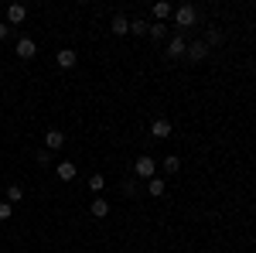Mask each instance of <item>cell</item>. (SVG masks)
I'll list each match as a JSON object with an SVG mask.
<instances>
[{"mask_svg":"<svg viewBox=\"0 0 256 253\" xmlns=\"http://www.w3.org/2000/svg\"><path fill=\"white\" fill-rule=\"evenodd\" d=\"M178 168H181V161H178L174 154H171V157H164V171H168V175H174Z\"/></svg>","mask_w":256,"mask_h":253,"instance_id":"d6986e66","label":"cell"},{"mask_svg":"<svg viewBox=\"0 0 256 253\" xmlns=\"http://www.w3.org/2000/svg\"><path fill=\"white\" fill-rule=\"evenodd\" d=\"M62 144H65V134L62 130H48L44 134V151H58Z\"/></svg>","mask_w":256,"mask_h":253,"instance_id":"52a82bcc","label":"cell"},{"mask_svg":"<svg viewBox=\"0 0 256 253\" xmlns=\"http://www.w3.org/2000/svg\"><path fill=\"white\" fill-rule=\"evenodd\" d=\"M34 161H38V164H48V161H52V151H44V147H41L38 154H34Z\"/></svg>","mask_w":256,"mask_h":253,"instance_id":"7402d4cb","label":"cell"},{"mask_svg":"<svg viewBox=\"0 0 256 253\" xmlns=\"http://www.w3.org/2000/svg\"><path fill=\"white\" fill-rule=\"evenodd\" d=\"M184 52H188V41L181 38V35H174V38L168 41V55H171V59H181Z\"/></svg>","mask_w":256,"mask_h":253,"instance_id":"5b68a950","label":"cell"},{"mask_svg":"<svg viewBox=\"0 0 256 253\" xmlns=\"http://www.w3.org/2000/svg\"><path fill=\"white\" fill-rule=\"evenodd\" d=\"M7 202H10V205H14V202H20V198H24V188H20V185H10V188H7Z\"/></svg>","mask_w":256,"mask_h":253,"instance_id":"9a60e30c","label":"cell"},{"mask_svg":"<svg viewBox=\"0 0 256 253\" xmlns=\"http://www.w3.org/2000/svg\"><path fill=\"white\" fill-rule=\"evenodd\" d=\"M154 18H158L160 24L171 18V4H168V0H164V4H154Z\"/></svg>","mask_w":256,"mask_h":253,"instance_id":"4fadbf2b","label":"cell"},{"mask_svg":"<svg viewBox=\"0 0 256 253\" xmlns=\"http://www.w3.org/2000/svg\"><path fill=\"white\" fill-rule=\"evenodd\" d=\"M7 21H10V24H24V21H28V7H24V4H10V7H7Z\"/></svg>","mask_w":256,"mask_h":253,"instance_id":"8992f818","label":"cell"},{"mask_svg":"<svg viewBox=\"0 0 256 253\" xmlns=\"http://www.w3.org/2000/svg\"><path fill=\"white\" fill-rule=\"evenodd\" d=\"M134 168H137V178H154V171H158V161H154L150 154H140Z\"/></svg>","mask_w":256,"mask_h":253,"instance_id":"7a4b0ae2","label":"cell"},{"mask_svg":"<svg viewBox=\"0 0 256 253\" xmlns=\"http://www.w3.org/2000/svg\"><path fill=\"white\" fill-rule=\"evenodd\" d=\"M102 188H106V178H102V175L89 178V192H102Z\"/></svg>","mask_w":256,"mask_h":253,"instance_id":"ac0fdd59","label":"cell"},{"mask_svg":"<svg viewBox=\"0 0 256 253\" xmlns=\"http://www.w3.org/2000/svg\"><path fill=\"white\" fill-rule=\"evenodd\" d=\"M7 35H10V24H4V21H0V41L7 38Z\"/></svg>","mask_w":256,"mask_h":253,"instance_id":"603a6c76","label":"cell"},{"mask_svg":"<svg viewBox=\"0 0 256 253\" xmlns=\"http://www.w3.org/2000/svg\"><path fill=\"white\" fill-rule=\"evenodd\" d=\"M205 55H208V45H205V41H192L188 52H184V59H192V62H202Z\"/></svg>","mask_w":256,"mask_h":253,"instance_id":"3957f363","label":"cell"},{"mask_svg":"<svg viewBox=\"0 0 256 253\" xmlns=\"http://www.w3.org/2000/svg\"><path fill=\"white\" fill-rule=\"evenodd\" d=\"M147 192L154 195V198H160V195H164V181H160V178H150V181H147Z\"/></svg>","mask_w":256,"mask_h":253,"instance_id":"5bb4252c","label":"cell"},{"mask_svg":"<svg viewBox=\"0 0 256 253\" xmlns=\"http://www.w3.org/2000/svg\"><path fill=\"white\" fill-rule=\"evenodd\" d=\"M164 31H168V28H164V24H160V21H154V24H150V31H147V35H150V38H154V41H164Z\"/></svg>","mask_w":256,"mask_h":253,"instance_id":"e0dca14e","label":"cell"},{"mask_svg":"<svg viewBox=\"0 0 256 253\" xmlns=\"http://www.w3.org/2000/svg\"><path fill=\"white\" fill-rule=\"evenodd\" d=\"M38 55V45L31 38H18V59H34Z\"/></svg>","mask_w":256,"mask_h":253,"instance_id":"277c9868","label":"cell"},{"mask_svg":"<svg viewBox=\"0 0 256 253\" xmlns=\"http://www.w3.org/2000/svg\"><path fill=\"white\" fill-rule=\"evenodd\" d=\"M55 171H58V178H62V181H72V178L79 175V168H76V161H62V164L55 168Z\"/></svg>","mask_w":256,"mask_h":253,"instance_id":"ba28073f","label":"cell"},{"mask_svg":"<svg viewBox=\"0 0 256 253\" xmlns=\"http://www.w3.org/2000/svg\"><path fill=\"white\" fill-rule=\"evenodd\" d=\"M130 31H134V35H147V31H150V24H147V21H140V18H134V21H130Z\"/></svg>","mask_w":256,"mask_h":253,"instance_id":"2e32d148","label":"cell"},{"mask_svg":"<svg viewBox=\"0 0 256 253\" xmlns=\"http://www.w3.org/2000/svg\"><path fill=\"white\" fill-rule=\"evenodd\" d=\"M218 41H222V31H216V28H212V31L205 35V45H218Z\"/></svg>","mask_w":256,"mask_h":253,"instance_id":"44dd1931","label":"cell"},{"mask_svg":"<svg viewBox=\"0 0 256 253\" xmlns=\"http://www.w3.org/2000/svg\"><path fill=\"white\" fill-rule=\"evenodd\" d=\"M10 215H14V205L7 198H0V219H10Z\"/></svg>","mask_w":256,"mask_h":253,"instance_id":"ffe728a7","label":"cell"},{"mask_svg":"<svg viewBox=\"0 0 256 253\" xmlns=\"http://www.w3.org/2000/svg\"><path fill=\"white\" fill-rule=\"evenodd\" d=\"M89 212L96 215V219H106V215H110V202H106V198H96V202L89 205Z\"/></svg>","mask_w":256,"mask_h":253,"instance_id":"7c38bea8","label":"cell"},{"mask_svg":"<svg viewBox=\"0 0 256 253\" xmlns=\"http://www.w3.org/2000/svg\"><path fill=\"white\" fill-rule=\"evenodd\" d=\"M150 134L158 137V140L171 137V123H168V120H154V123H150Z\"/></svg>","mask_w":256,"mask_h":253,"instance_id":"9c48e42d","label":"cell"},{"mask_svg":"<svg viewBox=\"0 0 256 253\" xmlns=\"http://www.w3.org/2000/svg\"><path fill=\"white\" fill-rule=\"evenodd\" d=\"M76 62H79V55H76L72 48H62V52H58V65H62V69H72Z\"/></svg>","mask_w":256,"mask_h":253,"instance_id":"8fae6325","label":"cell"},{"mask_svg":"<svg viewBox=\"0 0 256 253\" xmlns=\"http://www.w3.org/2000/svg\"><path fill=\"white\" fill-rule=\"evenodd\" d=\"M110 31H113V35H130V21L123 18V14H116L113 24H110Z\"/></svg>","mask_w":256,"mask_h":253,"instance_id":"30bf717a","label":"cell"},{"mask_svg":"<svg viewBox=\"0 0 256 253\" xmlns=\"http://www.w3.org/2000/svg\"><path fill=\"white\" fill-rule=\"evenodd\" d=\"M174 21H178V28H192V24L198 21V11L192 7V4H181V7L174 11Z\"/></svg>","mask_w":256,"mask_h":253,"instance_id":"6da1fadb","label":"cell"}]
</instances>
